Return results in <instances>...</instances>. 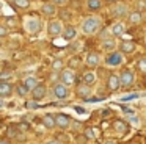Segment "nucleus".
I'll return each instance as SVG.
<instances>
[{"instance_id": "37998d69", "label": "nucleus", "mask_w": 146, "mask_h": 144, "mask_svg": "<svg viewBox=\"0 0 146 144\" xmlns=\"http://www.w3.org/2000/svg\"><path fill=\"white\" fill-rule=\"evenodd\" d=\"M107 3H115V2H118V0H105Z\"/></svg>"}, {"instance_id": "58836bf2", "label": "nucleus", "mask_w": 146, "mask_h": 144, "mask_svg": "<svg viewBox=\"0 0 146 144\" xmlns=\"http://www.w3.org/2000/svg\"><path fill=\"white\" fill-rule=\"evenodd\" d=\"M102 144H118V143H116V139H111V138H108V139H105Z\"/></svg>"}, {"instance_id": "6e6552de", "label": "nucleus", "mask_w": 146, "mask_h": 144, "mask_svg": "<svg viewBox=\"0 0 146 144\" xmlns=\"http://www.w3.org/2000/svg\"><path fill=\"white\" fill-rule=\"evenodd\" d=\"M119 78L123 88H132L135 85V72L132 69H123L119 72Z\"/></svg>"}, {"instance_id": "7ed1b4c3", "label": "nucleus", "mask_w": 146, "mask_h": 144, "mask_svg": "<svg viewBox=\"0 0 146 144\" xmlns=\"http://www.w3.org/2000/svg\"><path fill=\"white\" fill-rule=\"evenodd\" d=\"M124 61H126V55H124L121 50H113V52H108L105 53L104 56V64L107 66V67H121V66L124 64Z\"/></svg>"}, {"instance_id": "0eeeda50", "label": "nucleus", "mask_w": 146, "mask_h": 144, "mask_svg": "<svg viewBox=\"0 0 146 144\" xmlns=\"http://www.w3.org/2000/svg\"><path fill=\"white\" fill-rule=\"evenodd\" d=\"M30 97H32V100H36V102H42V100H46V99L49 97V89H47V86L39 83L38 86H35V88L32 89Z\"/></svg>"}, {"instance_id": "f3484780", "label": "nucleus", "mask_w": 146, "mask_h": 144, "mask_svg": "<svg viewBox=\"0 0 146 144\" xmlns=\"http://www.w3.org/2000/svg\"><path fill=\"white\" fill-rule=\"evenodd\" d=\"M91 94H93V88L90 85L82 83L76 88V97H79V99H88V97H91Z\"/></svg>"}, {"instance_id": "2eb2a0df", "label": "nucleus", "mask_w": 146, "mask_h": 144, "mask_svg": "<svg viewBox=\"0 0 146 144\" xmlns=\"http://www.w3.org/2000/svg\"><path fill=\"white\" fill-rule=\"evenodd\" d=\"M108 30H110V34H111V36L121 38L124 33H126V24H124L123 20H118V22H115V24H111Z\"/></svg>"}, {"instance_id": "72a5a7b5", "label": "nucleus", "mask_w": 146, "mask_h": 144, "mask_svg": "<svg viewBox=\"0 0 146 144\" xmlns=\"http://www.w3.org/2000/svg\"><path fill=\"white\" fill-rule=\"evenodd\" d=\"M8 34V27L5 24H2V27H0V36L2 38H5Z\"/></svg>"}, {"instance_id": "f03ea898", "label": "nucleus", "mask_w": 146, "mask_h": 144, "mask_svg": "<svg viewBox=\"0 0 146 144\" xmlns=\"http://www.w3.org/2000/svg\"><path fill=\"white\" fill-rule=\"evenodd\" d=\"M49 97L54 100H69L72 97V91H71V88L68 85H64L63 81L58 80L49 89Z\"/></svg>"}, {"instance_id": "cd10ccee", "label": "nucleus", "mask_w": 146, "mask_h": 144, "mask_svg": "<svg viewBox=\"0 0 146 144\" xmlns=\"http://www.w3.org/2000/svg\"><path fill=\"white\" fill-rule=\"evenodd\" d=\"M13 3H14V6L19 8V9H29L32 2H30V0H13Z\"/></svg>"}, {"instance_id": "5701e85b", "label": "nucleus", "mask_w": 146, "mask_h": 144, "mask_svg": "<svg viewBox=\"0 0 146 144\" xmlns=\"http://www.w3.org/2000/svg\"><path fill=\"white\" fill-rule=\"evenodd\" d=\"M111 127H113V131H116L118 135H124V133L127 131V124H126L124 121H121V119H116V121H113Z\"/></svg>"}, {"instance_id": "f257e3e1", "label": "nucleus", "mask_w": 146, "mask_h": 144, "mask_svg": "<svg viewBox=\"0 0 146 144\" xmlns=\"http://www.w3.org/2000/svg\"><path fill=\"white\" fill-rule=\"evenodd\" d=\"M102 28V17L101 16H88V17H85L82 22H80V33H83L85 36H94V34H98L99 31H101Z\"/></svg>"}, {"instance_id": "20e7f679", "label": "nucleus", "mask_w": 146, "mask_h": 144, "mask_svg": "<svg viewBox=\"0 0 146 144\" xmlns=\"http://www.w3.org/2000/svg\"><path fill=\"white\" fill-rule=\"evenodd\" d=\"M24 30L30 36H36L42 31V20L39 17H35V16H29V17L24 19Z\"/></svg>"}, {"instance_id": "ddd939ff", "label": "nucleus", "mask_w": 146, "mask_h": 144, "mask_svg": "<svg viewBox=\"0 0 146 144\" xmlns=\"http://www.w3.org/2000/svg\"><path fill=\"white\" fill-rule=\"evenodd\" d=\"M101 61H104V56H101V53L98 52H91L85 56V64L88 67H98L101 64Z\"/></svg>"}, {"instance_id": "473e14b6", "label": "nucleus", "mask_w": 146, "mask_h": 144, "mask_svg": "<svg viewBox=\"0 0 146 144\" xmlns=\"http://www.w3.org/2000/svg\"><path fill=\"white\" fill-rule=\"evenodd\" d=\"M8 78H11V80H14V74H13V72H10V74H8V72H3V74H2V80L8 81Z\"/></svg>"}, {"instance_id": "6ab92c4d", "label": "nucleus", "mask_w": 146, "mask_h": 144, "mask_svg": "<svg viewBox=\"0 0 146 144\" xmlns=\"http://www.w3.org/2000/svg\"><path fill=\"white\" fill-rule=\"evenodd\" d=\"M58 5H55L54 2H47V3H42L41 5V13L44 16H47V17H54V16H57L58 9H57Z\"/></svg>"}, {"instance_id": "f8f14e48", "label": "nucleus", "mask_w": 146, "mask_h": 144, "mask_svg": "<svg viewBox=\"0 0 146 144\" xmlns=\"http://www.w3.org/2000/svg\"><path fill=\"white\" fill-rule=\"evenodd\" d=\"M118 38H115V36H107V38H104V39L101 41V49L104 50L105 53H108V52H113V50H116L118 49Z\"/></svg>"}, {"instance_id": "c756f323", "label": "nucleus", "mask_w": 146, "mask_h": 144, "mask_svg": "<svg viewBox=\"0 0 146 144\" xmlns=\"http://www.w3.org/2000/svg\"><path fill=\"white\" fill-rule=\"evenodd\" d=\"M137 9L145 13L146 11V0H137Z\"/></svg>"}, {"instance_id": "423d86ee", "label": "nucleus", "mask_w": 146, "mask_h": 144, "mask_svg": "<svg viewBox=\"0 0 146 144\" xmlns=\"http://www.w3.org/2000/svg\"><path fill=\"white\" fill-rule=\"evenodd\" d=\"M58 80L63 81L64 85H68L69 88H72L74 85H76V81H77V75L71 67H64L63 71L58 74Z\"/></svg>"}, {"instance_id": "ea45409f", "label": "nucleus", "mask_w": 146, "mask_h": 144, "mask_svg": "<svg viewBox=\"0 0 146 144\" xmlns=\"http://www.w3.org/2000/svg\"><path fill=\"white\" fill-rule=\"evenodd\" d=\"M91 131H93V130H86V131H85V135H86V138H88V139H93V138H94V135H93Z\"/></svg>"}, {"instance_id": "9b49d317", "label": "nucleus", "mask_w": 146, "mask_h": 144, "mask_svg": "<svg viewBox=\"0 0 146 144\" xmlns=\"http://www.w3.org/2000/svg\"><path fill=\"white\" fill-rule=\"evenodd\" d=\"M13 94H16V86L10 81L2 80L0 81V97L2 99H10Z\"/></svg>"}, {"instance_id": "393cba45", "label": "nucleus", "mask_w": 146, "mask_h": 144, "mask_svg": "<svg viewBox=\"0 0 146 144\" xmlns=\"http://www.w3.org/2000/svg\"><path fill=\"white\" fill-rule=\"evenodd\" d=\"M86 8L93 13L101 11V9L104 8V2H102V0H86Z\"/></svg>"}, {"instance_id": "b1692460", "label": "nucleus", "mask_w": 146, "mask_h": 144, "mask_svg": "<svg viewBox=\"0 0 146 144\" xmlns=\"http://www.w3.org/2000/svg\"><path fill=\"white\" fill-rule=\"evenodd\" d=\"M22 83L25 85L30 91H32L35 86H38V85H39V80H38V77H36V75H25V77H24V80H22Z\"/></svg>"}, {"instance_id": "e433bc0d", "label": "nucleus", "mask_w": 146, "mask_h": 144, "mask_svg": "<svg viewBox=\"0 0 146 144\" xmlns=\"http://www.w3.org/2000/svg\"><path fill=\"white\" fill-rule=\"evenodd\" d=\"M44 144H61V143H60V141H57V139H52V138H50V139H46Z\"/></svg>"}, {"instance_id": "c9c22d12", "label": "nucleus", "mask_w": 146, "mask_h": 144, "mask_svg": "<svg viewBox=\"0 0 146 144\" xmlns=\"http://www.w3.org/2000/svg\"><path fill=\"white\" fill-rule=\"evenodd\" d=\"M8 135L13 136V138H16L17 136V130H16V128H10V130H8Z\"/></svg>"}, {"instance_id": "9d476101", "label": "nucleus", "mask_w": 146, "mask_h": 144, "mask_svg": "<svg viewBox=\"0 0 146 144\" xmlns=\"http://www.w3.org/2000/svg\"><path fill=\"white\" fill-rule=\"evenodd\" d=\"M55 119H57V128H60V130H63V131L71 130V127H72V119L68 114H64V113H57V114H55Z\"/></svg>"}, {"instance_id": "1a4fd4ad", "label": "nucleus", "mask_w": 146, "mask_h": 144, "mask_svg": "<svg viewBox=\"0 0 146 144\" xmlns=\"http://www.w3.org/2000/svg\"><path fill=\"white\" fill-rule=\"evenodd\" d=\"M110 13L113 14V17H116V19H124V17L127 19V16L130 14V9L126 3H116V5H113L110 8Z\"/></svg>"}, {"instance_id": "c85d7f7f", "label": "nucleus", "mask_w": 146, "mask_h": 144, "mask_svg": "<svg viewBox=\"0 0 146 144\" xmlns=\"http://www.w3.org/2000/svg\"><path fill=\"white\" fill-rule=\"evenodd\" d=\"M137 69H138L141 74H146V56H141V58L137 61Z\"/></svg>"}, {"instance_id": "412c9836", "label": "nucleus", "mask_w": 146, "mask_h": 144, "mask_svg": "<svg viewBox=\"0 0 146 144\" xmlns=\"http://www.w3.org/2000/svg\"><path fill=\"white\" fill-rule=\"evenodd\" d=\"M96 81H98V74H96L94 71H85V72H83V75H82V83L93 86V85H96Z\"/></svg>"}, {"instance_id": "2f4dec72", "label": "nucleus", "mask_w": 146, "mask_h": 144, "mask_svg": "<svg viewBox=\"0 0 146 144\" xmlns=\"http://www.w3.org/2000/svg\"><path fill=\"white\" fill-rule=\"evenodd\" d=\"M80 47H82V46H80V42H79L77 39H76V42H74V41H71V46H69V49L72 50V52H74V50H76V52H79V50H80Z\"/></svg>"}, {"instance_id": "4c0bfd02", "label": "nucleus", "mask_w": 146, "mask_h": 144, "mask_svg": "<svg viewBox=\"0 0 146 144\" xmlns=\"http://www.w3.org/2000/svg\"><path fill=\"white\" fill-rule=\"evenodd\" d=\"M71 128H72V130H80V128H82V125H80L79 122H74L72 121V127H71Z\"/></svg>"}, {"instance_id": "bb28decb", "label": "nucleus", "mask_w": 146, "mask_h": 144, "mask_svg": "<svg viewBox=\"0 0 146 144\" xmlns=\"http://www.w3.org/2000/svg\"><path fill=\"white\" fill-rule=\"evenodd\" d=\"M30 92H32V91H30L24 83H21V85H17V86H16V96L21 97V99H25L27 96H30Z\"/></svg>"}, {"instance_id": "a211bd4d", "label": "nucleus", "mask_w": 146, "mask_h": 144, "mask_svg": "<svg viewBox=\"0 0 146 144\" xmlns=\"http://www.w3.org/2000/svg\"><path fill=\"white\" fill-rule=\"evenodd\" d=\"M79 28H76L74 25H68V27H64V31H63V39L64 41H76L77 36H79Z\"/></svg>"}, {"instance_id": "39448f33", "label": "nucleus", "mask_w": 146, "mask_h": 144, "mask_svg": "<svg viewBox=\"0 0 146 144\" xmlns=\"http://www.w3.org/2000/svg\"><path fill=\"white\" fill-rule=\"evenodd\" d=\"M46 31H47V36H49V38L55 39V38H58V36H63L64 27H63V24H61V20L54 19V20H49V22H47Z\"/></svg>"}, {"instance_id": "dca6fc26", "label": "nucleus", "mask_w": 146, "mask_h": 144, "mask_svg": "<svg viewBox=\"0 0 146 144\" xmlns=\"http://www.w3.org/2000/svg\"><path fill=\"white\" fill-rule=\"evenodd\" d=\"M118 50H121L124 55H132L137 50V44L133 42V41H121V42L118 44Z\"/></svg>"}, {"instance_id": "4468645a", "label": "nucleus", "mask_w": 146, "mask_h": 144, "mask_svg": "<svg viewBox=\"0 0 146 144\" xmlns=\"http://www.w3.org/2000/svg\"><path fill=\"white\" fill-rule=\"evenodd\" d=\"M107 88H108V91H111V92H115V91H118L119 88H123V85H121V78H119V74H111V75H108V78H107Z\"/></svg>"}, {"instance_id": "4be33fe9", "label": "nucleus", "mask_w": 146, "mask_h": 144, "mask_svg": "<svg viewBox=\"0 0 146 144\" xmlns=\"http://www.w3.org/2000/svg\"><path fill=\"white\" fill-rule=\"evenodd\" d=\"M42 124H44V127L49 128V130L57 128V119H55V114H50V113L44 114L42 116Z\"/></svg>"}, {"instance_id": "a19ab883", "label": "nucleus", "mask_w": 146, "mask_h": 144, "mask_svg": "<svg viewBox=\"0 0 146 144\" xmlns=\"http://www.w3.org/2000/svg\"><path fill=\"white\" fill-rule=\"evenodd\" d=\"M129 121L132 122L133 125H140V121H137V118H129Z\"/></svg>"}, {"instance_id": "7c9ffc66", "label": "nucleus", "mask_w": 146, "mask_h": 144, "mask_svg": "<svg viewBox=\"0 0 146 144\" xmlns=\"http://www.w3.org/2000/svg\"><path fill=\"white\" fill-rule=\"evenodd\" d=\"M5 25H7V27H16L17 20L14 17H8V19H5Z\"/></svg>"}, {"instance_id": "aec40b11", "label": "nucleus", "mask_w": 146, "mask_h": 144, "mask_svg": "<svg viewBox=\"0 0 146 144\" xmlns=\"http://www.w3.org/2000/svg\"><path fill=\"white\" fill-rule=\"evenodd\" d=\"M143 19H145V16H143V13L138 11V9L130 11V14L127 16V22H129L130 25H140V24H143Z\"/></svg>"}, {"instance_id": "f704fd0d", "label": "nucleus", "mask_w": 146, "mask_h": 144, "mask_svg": "<svg viewBox=\"0 0 146 144\" xmlns=\"http://www.w3.org/2000/svg\"><path fill=\"white\" fill-rule=\"evenodd\" d=\"M52 2H54L55 5H58V6H64L68 3V0H52Z\"/></svg>"}, {"instance_id": "c03bdc74", "label": "nucleus", "mask_w": 146, "mask_h": 144, "mask_svg": "<svg viewBox=\"0 0 146 144\" xmlns=\"http://www.w3.org/2000/svg\"><path fill=\"white\" fill-rule=\"evenodd\" d=\"M145 44H146V39H145Z\"/></svg>"}, {"instance_id": "79ce46f5", "label": "nucleus", "mask_w": 146, "mask_h": 144, "mask_svg": "<svg viewBox=\"0 0 146 144\" xmlns=\"http://www.w3.org/2000/svg\"><path fill=\"white\" fill-rule=\"evenodd\" d=\"M0 144H11V143H10V139H2V141H0Z\"/></svg>"}, {"instance_id": "a878e982", "label": "nucleus", "mask_w": 146, "mask_h": 144, "mask_svg": "<svg viewBox=\"0 0 146 144\" xmlns=\"http://www.w3.org/2000/svg\"><path fill=\"white\" fill-rule=\"evenodd\" d=\"M64 67H66V63H64V59H61V58H55L54 61H52V64H50V71L57 72V74H60Z\"/></svg>"}]
</instances>
